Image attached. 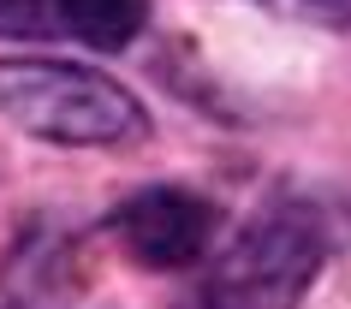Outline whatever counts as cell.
Returning <instances> with one entry per match:
<instances>
[{"instance_id":"obj_1","label":"cell","mask_w":351,"mask_h":309,"mask_svg":"<svg viewBox=\"0 0 351 309\" xmlns=\"http://www.w3.org/2000/svg\"><path fill=\"white\" fill-rule=\"evenodd\" d=\"M351 238V214L333 197L274 190L244 232L215 256L203 309H298L310 280Z\"/></svg>"},{"instance_id":"obj_2","label":"cell","mask_w":351,"mask_h":309,"mask_svg":"<svg viewBox=\"0 0 351 309\" xmlns=\"http://www.w3.org/2000/svg\"><path fill=\"white\" fill-rule=\"evenodd\" d=\"M0 113L60 149H125L149 137L143 101L108 72L72 66V60H0Z\"/></svg>"},{"instance_id":"obj_3","label":"cell","mask_w":351,"mask_h":309,"mask_svg":"<svg viewBox=\"0 0 351 309\" xmlns=\"http://www.w3.org/2000/svg\"><path fill=\"white\" fill-rule=\"evenodd\" d=\"M108 232L143 268H191L208 256L215 202L185 190V184H143L108 214Z\"/></svg>"},{"instance_id":"obj_4","label":"cell","mask_w":351,"mask_h":309,"mask_svg":"<svg viewBox=\"0 0 351 309\" xmlns=\"http://www.w3.org/2000/svg\"><path fill=\"white\" fill-rule=\"evenodd\" d=\"M54 24H66L90 48H125L149 24V0H48Z\"/></svg>"},{"instance_id":"obj_5","label":"cell","mask_w":351,"mask_h":309,"mask_svg":"<svg viewBox=\"0 0 351 309\" xmlns=\"http://www.w3.org/2000/svg\"><path fill=\"white\" fill-rule=\"evenodd\" d=\"M274 18H298V24H328V30H351V0H256Z\"/></svg>"},{"instance_id":"obj_6","label":"cell","mask_w":351,"mask_h":309,"mask_svg":"<svg viewBox=\"0 0 351 309\" xmlns=\"http://www.w3.org/2000/svg\"><path fill=\"white\" fill-rule=\"evenodd\" d=\"M48 30H60L48 0H0V36L30 42V36H48Z\"/></svg>"}]
</instances>
